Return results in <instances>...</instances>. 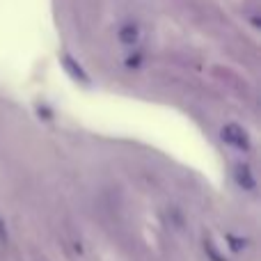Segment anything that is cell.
<instances>
[{"instance_id": "6da1fadb", "label": "cell", "mask_w": 261, "mask_h": 261, "mask_svg": "<svg viewBox=\"0 0 261 261\" xmlns=\"http://www.w3.org/2000/svg\"><path fill=\"white\" fill-rule=\"evenodd\" d=\"M140 39H142V30L135 23H126V25L119 28V41L124 46H135Z\"/></svg>"}, {"instance_id": "7a4b0ae2", "label": "cell", "mask_w": 261, "mask_h": 261, "mask_svg": "<svg viewBox=\"0 0 261 261\" xmlns=\"http://www.w3.org/2000/svg\"><path fill=\"white\" fill-rule=\"evenodd\" d=\"M222 135H225V140L229 144H234V147H245V142H248L245 130L239 128V126H227L225 130H222Z\"/></svg>"}]
</instances>
